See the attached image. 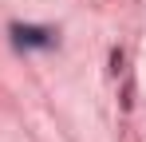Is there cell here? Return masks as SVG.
<instances>
[{"label":"cell","instance_id":"obj_1","mask_svg":"<svg viewBox=\"0 0 146 142\" xmlns=\"http://www.w3.org/2000/svg\"><path fill=\"white\" fill-rule=\"evenodd\" d=\"M12 36H16L20 47H48L51 44V32H44V28H16Z\"/></svg>","mask_w":146,"mask_h":142}]
</instances>
